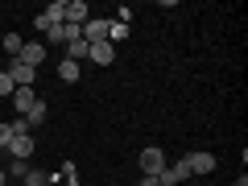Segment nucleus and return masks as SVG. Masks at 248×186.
<instances>
[{
  "instance_id": "412c9836",
  "label": "nucleus",
  "mask_w": 248,
  "mask_h": 186,
  "mask_svg": "<svg viewBox=\"0 0 248 186\" xmlns=\"http://www.w3.org/2000/svg\"><path fill=\"white\" fill-rule=\"evenodd\" d=\"M141 186H157V178H149V174H141Z\"/></svg>"
},
{
  "instance_id": "423d86ee",
  "label": "nucleus",
  "mask_w": 248,
  "mask_h": 186,
  "mask_svg": "<svg viewBox=\"0 0 248 186\" xmlns=\"http://www.w3.org/2000/svg\"><path fill=\"white\" fill-rule=\"evenodd\" d=\"M17 62H25V66H33V71H37V66L46 62V46L42 42H25V46H21V54H17Z\"/></svg>"
},
{
  "instance_id": "f03ea898",
  "label": "nucleus",
  "mask_w": 248,
  "mask_h": 186,
  "mask_svg": "<svg viewBox=\"0 0 248 186\" xmlns=\"http://www.w3.org/2000/svg\"><path fill=\"white\" fill-rule=\"evenodd\" d=\"M186 166H190V178H207L215 170V153H186Z\"/></svg>"
},
{
  "instance_id": "ddd939ff",
  "label": "nucleus",
  "mask_w": 248,
  "mask_h": 186,
  "mask_svg": "<svg viewBox=\"0 0 248 186\" xmlns=\"http://www.w3.org/2000/svg\"><path fill=\"white\" fill-rule=\"evenodd\" d=\"M87 50H91V46L83 42V37H75V42H66V58H71V62H83V58H87Z\"/></svg>"
},
{
  "instance_id": "9b49d317",
  "label": "nucleus",
  "mask_w": 248,
  "mask_h": 186,
  "mask_svg": "<svg viewBox=\"0 0 248 186\" xmlns=\"http://www.w3.org/2000/svg\"><path fill=\"white\" fill-rule=\"evenodd\" d=\"M21 120H25V124H29V128H37V124H46V99H37V104H33V108H29V112H25V116H21Z\"/></svg>"
},
{
  "instance_id": "6ab92c4d",
  "label": "nucleus",
  "mask_w": 248,
  "mask_h": 186,
  "mask_svg": "<svg viewBox=\"0 0 248 186\" xmlns=\"http://www.w3.org/2000/svg\"><path fill=\"white\" fill-rule=\"evenodd\" d=\"M13 91H17V83H13V79H9V75H4V71H0V99H9Z\"/></svg>"
},
{
  "instance_id": "aec40b11",
  "label": "nucleus",
  "mask_w": 248,
  "mask_h": 186,
  "mask_svg": "<svg viewBox=\"0 0 248 186\" xmlns=\"http://www.w3.org/2000/svg\"><path fill=\"white\" fill-rule=\"evenodd\" d=\"M9 141H13V128H9V124H0V149H9Z\"/></svg>"
},
{
  "instance_id": "dca6fc26",
  "label": "nucleus",
  "mask_w": 248,
  "mask_h": 186,
  "mask_svg": "<svg viewBox=\"0 0 248 186\" xmlns=\"http://www.w3.org/2000/svg\"><path fill=\"white\" fill-rule=\"evenodd\" d=\"M128 37V25L124 21H112V29H108V42H124Z\"/></svg>"
},
{
  "instance_id": "20e7f679",
  "label": "nucleus",
  "mask_w": 248,
  "mask_h": 186,
  "mask_svg": "<svg viewBox=\"0 0 248 186\" xmlns=\"http://www.w3.org/2000/svg\"><path fill=\"white\" fill-rule=\"evenodd\" d=\"M87 46H91L87 58L95 62V66H112V62H116V46L112 42H87Z\"/></svg>"
},
{
  "instance_id": "6e6552de",
  "label": "nucleus",
  "mask_w": 248,
  "mask_h": 186,
  "mask_svg": "<svg viewBox=\"0 0 248 186\" xmlns=\"http://www.w3.org/2000/svg\"><path fill=\"white\" fill-rule=\"evenodd\" d=\"M87 17H91L87 0H66V21H62V25H83Z\"/></svg>"
},
{
  "instance_id": "a211bd4d",
  "label": "nucleus",
  "mask_w": 248,
  "mask_h": 186,
  "mask_svg": "<svg viewBox=\"0 0 248 186\" xmlns=\"http://www.w3.org/2000/svg\"><path fill=\"white\" fill-rule=\"evenodd\" d=\"M58 178H62V182H71V186H79V170H75V161H66Z\"/></svg>"
},
{
  "instance_id": "1a4fd4ad",
  "label": "nucleus",
  "mask_w": 248,
  "mask_h": 186,
  "mask_svg": "<svg viewBox=\"0 0 248 186\" xmlns=\"http://www.w3.org/2000/svg\"><path fill=\"white\" fill-rule=\"evenodd\" d=\"M33 104H37V91L33 87H17V91H13V112H29Z\"/></svg>"
},
{
  "instance_id": "f257e3e1",
  "label": "nucleus",
  "mask_w": 248,
  "mask_h": 186,
  "mask_svg": "<svg viewBox=\"0 0 248 186\" xmlns=\"http://www.w3.org/2000/svg\"><path fill=\"white\" fill-rule=\"evenodd\" d=\"M170 161H166V149H161V145H145L141 149V174H157V170H166Z\"/></svg>"
},
{
  "instance_id": "7ed1b4c3",
  "label": "nucleus",
  "mask_w": 248,
  "mask_h": 186,
  "mask_svg": "<svg viewBox=\"0 0 248 186\" xmlns=\"http://www.w3.org/2000/svg\"><path fill=\"white\" fill-rule=\"evenodd\" d=\"M79 29H83V42H108V29H112V21H104V17H87Z\"/></svg>"
},
{
  "instance_id": "4468645a",
  "label": "nucleus",
  "mask_w": 248,
  "mask_h": 186,
  "mask_svg": "<svg viewBox=\"0 0 248 186\" xmlns=\"http://www.w3.org/2000/svg\"><path fill=\"white\" fill-rule=\"evenodd\" d=\"M21 46H25V42H21L17 33H4V37H0V50L9 54V58H17V54H21Z\"/></svg>"
},
{
  "instance_id": "0eeeda50",
  "label": "nucleus",
  "mask_w": 248,
  "mask_h": 186,
  "mask_svg": "<svg viewBox=\"0 0 248 186\" xmlns=\"http://www.w3.org/2000/svg\"><path fill=\"white\" fill-rule=\"evenodd\" d=\"M33 149H37V145H33V137H29V133H17V137L9 141V153H13V157H21V161L33 157Z\"/></svg>"
},
{
  "instance_id": "2eb2a0df",
  "label": "nucleus",
  "mask_w": 248,
  "mask_h": 186,
  "mask_svg": "<svg viewBox=\"0 0 248 186\" xmlns=\"http://www.w3.org/2000/svg\"><path fill=\"white\" fill-rule=\"evenodd\" d=\"M4 174H9V178H25V174H29V161L13 157V161H9V170H4Z\"/></svg>"
},
{
  "instance_id": "9d476101",
  "label": "nucleus",
  "mask_w": 248,
  "mask_h": 186,
  "mask_svg": "<svg viewBox=\"0 0 248 186\" xmlns=\"http://www.w3.org/2000/svg\"><path fill=\"white\" fill-rule=\"evenodd\" d=\"M58 79L62 83H79L83 79V66H79V62H71V58H62L58 62Z\"/></svg>"
},
{
  "instance_id": "39448f33",
  "label": "nucleus",
  "mask_w": 248,
  "mask_h": 186,
  "mask_svg": "<svg viewBox=\"0 0 248 186\" xmlns=\"http://www.w3.org/2000/svg\"><path fill=\"white\" fill-rule=\"evenodd\" d=\"M4 75H9V79L17 83V87H33V79H37V71H33V66H25V62H17V58L9 62V71H4Z\"/></svg>"
},
{
  "instance_id": "5701e85b",
  "label": "nucleus",
  "mask_w": 248,
  "mask_h": 186,
  "mask_svg": "<svg viewBox=\"0 0 248 186\" xmlns=\"http://www.w3.org/2000/svg\"><path fill=\"white\" fill-rule=\"evenodd\" d=\"M232 186H248V178H240V182H232Z\"/></svg>"
},
{
  "instance_id": "f3484780",
  "label": "nucleus",
  "mask_w": 248,
  "mask_h": 186,
  "mask_svg": "<svg viewBox=\"0 0 248 186\" xmlns=\"http://www.w3.org/2000/svg\"><path fill=\"white\" fill-rule=\"evenodd\" d=\"M170 174H174V186H178V182H186V178H190V166H186V161H174V166H170Z\"/></svg>"
},
{
  "instance_id": "f8f14e48",
  "label": "nucleus",
  "mask_w": 248,
  "mask_h": 186,
  "mask_svg": "<svg viewBox=\"0 0 248 186\" xmlns=\"http://www.w3.org/2000/svg\"><path fill=\"white\" fill-rule=\"evenodd\" d=\"M58 182V174H46V170H29L25 174V186H54Z\"/></svg>"
},
{
  "instance_id": "4be33fe9",
  "label": "nucleus",
  "mask_w": 248,
  "mask_h": 186,
  "mask_svg": "<svg viewBox=\"0 0 248 186\" xmlns=\"http://www.w3.org/2000/svg\"><path fill=\"white\" fill-rule=\"evenodd\" d=\"M0 186H9V174H4V170H0Z\"/></svg>"
}]
</instances>
